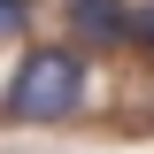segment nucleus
Segmentation results:
<instances>
[{
  "label": "nucleus",
  "mask_w": 154,
  "mask_h": 154,
  "mask_svg": "<svg viewBox=\"0 0 154 154\" xmlns=\"http://www.w3.org/2000/svg\"><path fill=\"white\" fill-rule=\"evenodd\" d=\"M85 108V54L77 46H31L0 93V116L16 123H69Z\"/></svg>",
  "instance_id": "1"
},
{
  "label": "nucleus",
  "mask_w": 154,
  "mask_h": 154,
  "mask_svg": "<svg viewBox=\"0 0 154 154\" xmlns=\"http://www.w3.org/2000/svg\"><path fill=\"white\" fill-rule=\"evenodd\" d=\"M77 46H123L131 38V0H62Z\"/></svg>",
  "instance_id": "2"
},
{
  "label": "nucleus",
  "mask_w": 154,
  "mask_h": 154,
  "mask_svg": "<svg viewBox=\"0 0 154 154\" xmlns=\"http://www.w3.org/2000/svg\"><path fill=\"white\" fill-rule=\"evenodd\" d=\"M23 16H31V0H0V38H16Z\"/></svg>",
  "instance_id": "3"
},
{
  "label": "nucleus",
  "mask_w": 154,
  "mask_h": 154,
  "mask_svg": "<svg viewBox=\"0 0 154 154\" xmlns=\"http://www.w3.org/2000/svg\"><path fill=\"white\" fill-rule=\"evenodd\" d=\"M131 38H139V46L154 54V0H146V8H131Z\"/></svg>",
  "instance_id": "4"
}]
</instances>
